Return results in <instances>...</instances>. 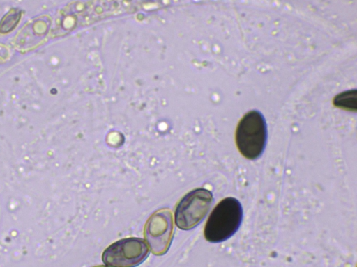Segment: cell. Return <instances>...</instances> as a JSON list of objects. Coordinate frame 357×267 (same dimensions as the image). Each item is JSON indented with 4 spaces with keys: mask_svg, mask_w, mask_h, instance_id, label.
I'll list each match as a JSON object with an SVG mask.
<instances>
[{
    "mask_svg": "<svg viewBox=\"0 0 357 267\" xmlns=\"http://www.w3.org/2000/svg\"><path fill=\"white\" fill-rule=\"evenodd\" d=\"M96 267H110V266H96Z\"/></svg>",
    "mask_w": 357,
    "mask_h": 267,
    "instance_id": "obj_6",
    "label": "cell"
},
{
    "mask_svg": "<svg viewBox=\"0 0 357 267\" xmlns=\"http://www.w3.org/2000/svg\"><path fill=\"white\" fill-rule=\"evenodd\" d=\"M243 216L241 204L236 198H224L209 215L204 229V238L214 243L229 239L239 229Z\"/></svg>",
    "mask_w": 357,
    "mask_h": 267,
    "instance_id": "obj_1",
    "label": "cell"
},
{
    "mask_svg": "<svg viewBox=\"0 0 357 267\" xmlns=\"http://www.w3.org/2000/svg\"><path fill=\"white\" fill-rule=\"evenodd\" d=\"M267 142V125L264 115L257 110L248 112L236 131V143L240 153L249 160L261 156Z\"/></svg>",
    "mask_w": 357,
    "mask_h": 267,
    "instance_id": "obj_2",
    "label": "cell"
},
{
    "mask_svg": "<svg viewBox=\"0 0 357 267\" xmlns=\"http://www.w3.org/2000/svg\"><path fill=\"white\" fill-rule=\"evenodd\" d=\"M149 252L148 245L142 238H122L104 250L102 260L110 267H137L149 257Z\"/></svg>",
    "mask_w": 357,
    "mask_h": 267,
    "instance_id": "obj_4",
    "label": "cell"
},
{
    "mask_svg": "<svg viewBox=\"0 0 357 267\" xmlns=\"http://www.w3.org/2000/svg\"><path fill=\"white\" fill-rule=\"evenodd\" d=\"M213 200L212 193L206 188H195L188 192L175 209L176 226L182 230H190L197 227L208 213Z\"/></svg>",
    "mask_w": 357,
    "mask_h": 267,
    "instance_id": "obj_3",
    "label": "cell"
},
{
    "mask_svg": "<svg viewBox=\"0 0 357 267\" xmlns=\"http://www.w3.org/2000/svg\"><path fill=\"white\" fill-rule=\"evenodd\" d=\"M144 237L150 250L156 256L165 254L174 236V222L171 211L164 209L157 211L147 220Z\"/></svg>",
    "mask_w": 357,
    "mask_h": 267,
    "instance_id": "obj_5",
    "label": "cell"
}]
</instances>
